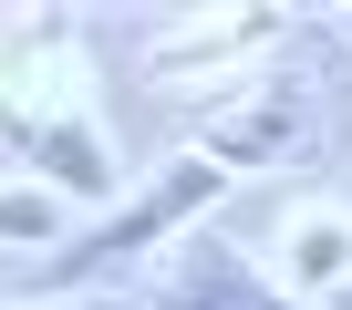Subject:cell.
<instances>
[{
	"instance_id": "obj_1",
	"label": "cell",
	"mask_w": 352,
	"mask_h": 310,
	"mask_svg": "<svg viewBox=\"0 0 352 310\" xmlns=\"http://www.w3.org/2000/svg\"><path fill=\"white\" fill-rule=\"evenodd\" d=\"M228 187V166L218 155H176V166L124 207V217H104V228H83L73 248H52V269H42V289H83V279H104V269H135L166 228H187V217H208V197Z\"/></svg>"
},
{
	"instance_id": "obj_2",
	"label": "cell",
	"mask_w": 352,
	"mask_h": 310,
	"mask_svg": "<svg viewBox=\"0 0 352 310\" xmlns=\"http://www.w3.org/2000/svg\"><path fill=\"white\" fill-rule=\"evenodd\" d=\"M300 145H311V93L300 83H270V93H249L239 114L208 124V155H218V166H270V155H300Z\"/></svg>"
},
{
	"instance_id": "obj_3",
	"label": "cell",
	"mask_w": 352,
	"mask_h": 310,
	"mask_svg": "<svg viewBox=\"0 0 352 310\" xmlns=\"http://www.w3.org/2000/svg\"><path fill=\"white\" fill-rule=\"evenodd\" d=\"M155 310H300V300L270 289V279H249L228 248H197V259H176V279L155 289Z\"/></svg>"
},
{
	"instance_id": "obj_4",
	"label": "cell",
	"mask_w": 352,
	"mask_h": 310,
	"mask_svg": "<svg viewBox=\"0 0 352 310\" xmlns=\"http://www.w3.org/2000/svg\"><path fill=\"white\" fill-rule=\"evenodd\" d=\"M52 197H0V238H52Z\"/></svg>"
},
{
	"instance_id": "obj_5",
	"label": "cell",
	"mask_w": 352,
	"mask_h": 310,
	"mask_svg": "<svg viewBox=\"0 0 352 310\" xmlns=\"http://www.w3.org/2000/svg\"><path fill=\"white\" fill-rule=\"evenodd\" d=\"M32 310H124V300H32Z\"/></svg>"
}]
</instances>
